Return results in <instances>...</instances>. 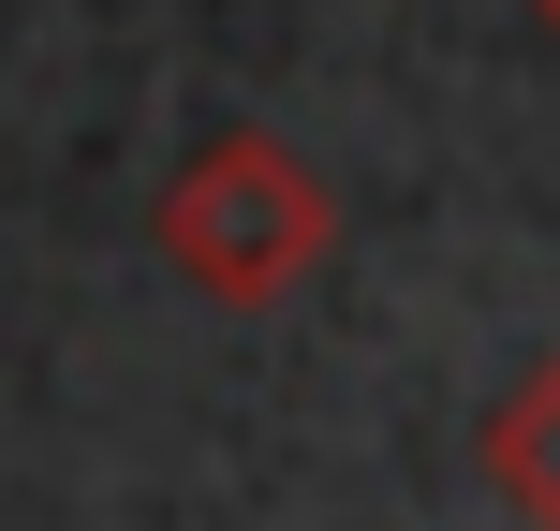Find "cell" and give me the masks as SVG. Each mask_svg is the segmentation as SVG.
Masks as SVG:
<instances>
[{
	"mask_svg": "<svg viewBox=\"0 0 560 531\" xmlns=\"http://www.w3.org/2000/svg\"><path fill=\"white\" fill-rule=\"evenodd\" d=\"M532 15H546V30H560V0H532Z\"/></svg>",
	"mask_w": 560,
	"mask_h": 531,
	"instance_id": "obj_3",
	"label": "cell"
},
{
	"mask_svg": "<svg viewBox=\"0 0 560 531\" xmlns=\"http://www.w3.org/2000/svg\"><path fill=\"white\" fill-rule=\"evenodd\" d=\"M487 473H502V503L532 517V531H560V355L502 399V428H487Z\"/></svg>",
	"mask_w": 560,
	"mask_h": 531,
	"instance_id": "obj_2",
	"label": "cell"
},
{
	"mask_svg": "<svg viewBox=\"0 0 560 531\" xmlns=\"http://www.w3.org/2000/svg\"><path fill=\"white\" fill-rule=\"evenodd\" d=\"M325 177L295 163L280 134H207L192 163H177V193H163V266L192 280V296H222V310H266L280 280H295L310 252H325Z\"/></svg>",
	"mask_w": 560,
	"mask_h": 531,
	"instance_id": "obj_1",
	"label": "cell"
}]
</instances>
